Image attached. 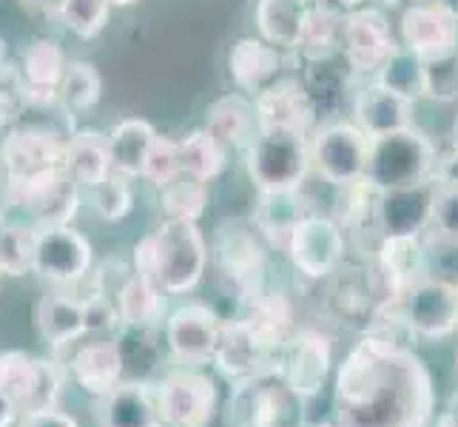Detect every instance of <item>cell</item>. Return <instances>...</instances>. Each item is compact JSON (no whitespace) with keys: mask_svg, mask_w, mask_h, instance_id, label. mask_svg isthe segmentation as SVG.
<instances>
[{"mask_svg":"<svg viewBox=\"0 0 458 427\" xmlns=\"http://www.w3.org/2000/svg\"><path fill=\"white\" fill-rule=\"evenodd\" d=\"M447 414L458 422V393H455V397H453V402H450V407H447Z\"/></svg>","mask_w":458,"mask_h":427,"instance_id":"obj_56","label":"cell"},{"mask_svg":"<svg viewBox=\"0 0 458 427\" xmlns=\"http://www.w3.org/2000/svg\"><path fill=\"white\" fill-rule=\"evenodd\" d=\"M225 157L228 151L219 146V142L205 132H191L185 140H180V160H182V171L194 174V177L211 183L219 174L225 171Z\"/></svg>","mask_w":458,"mask_h":427,"instance_id":"obj_39","label":"cell"},{"mask_svg":"<svg viewBox=\"0 0 458 427\" xmlns=\"http://www.w3.org/2000/svg\"><path fill=\"white\" fill-rule=\"evenodd\" d=\"M154 240L157 285L171 296L194 291L208 265V243L194 219H165L154 231Z\"/></svg>","mask_w":458,"mask_h":427,"instance_id":"obj_4","label":"cell"},{"mask_svg":"<svg viewBox=\"0 0 458 427\" xmlns=\"http://www.w3.org/2000/svg\"><path fill=\"white\" fill-rule=\"evenodd\" d=\"M436 183L390 188L376 194V223L382 236H413L430 228Z\"/></svg>","mask_w":458,"mask_h":427,"instance_id":"obj_18","label":"cell"},{"mask_svg":"<svg viewBox=\"0 0 458 427\" xmlns=\"http://www.w3.org/2000/svg\"><path fill=\"white\" fill-rule=\"evenodd\" d=\"M376 83L416 103L419 98H424V60L416 52H410L407 46H396L393 55L385 60V66L378 69Z\"/></svg>","mask_w":458,"mask_h":427,"instance_id":"obj_36","label":"cell"},{"mask_svg":"<svg viewBox=\"0 0 458 427\" xmlns=\"http://www.w3.org/2000/svg\"><path fill=\"white\" fill-rule=\"evenodd\" d=\"M21 422V405L0 393V427H14Z\"/></svg>","mask_w":458,"mask_h":427,"instance_id":"obj_50","label":"cell"},{"mask_svg":"<svg viewBox=\"0 0 458 427\" xmlns=\"http://www.w3.org/2000/svg\"><path fill=\"white\" fill-rule=\"evenodd\" d=\"M91 245L89 240L69 226L38 228L35 236V268L31 274L52 285H77L91 271Z\"/></svg>","mask_w":458,"mask_h":427,"instance_id":"obj_11","label":"cell"},{"mask_svg":"<svg viewBox=\"0 0 458 427\" xmlns=\"http://www.w3.org/2000/svg\"><path fill=\"white\" fill-rule=\"evenodd\" d=\"M38 376V356L26 351H0V393L21 405V414L31 397Z\"/></svg>","mask_w":458,"mask_h":427,"instance_id":"obj_40","label":"cell"},{"mask_svg":"<svg viewBox=\"0 0 458 427\" xmlns=\"http://www.w3.org/2000/svg\"><path fill=\"white\" fill-rule=\"evenodd\" d=\"M157 405L165 427H211L219 390L205 371L177 365L157 382Z\"/></svg>","mask_w":458,"mask_h":427,"instance_id":"obj_6","label":"cell"},{"mask_svg":"<svg viewBox=\"0 0 458 427\" xmlns=\"http://www.w3.org/2000/svg\"><path fill=\"white\" fill-rule=\"evenodd\" d=\"M430 228L441 243L458 248V183L438 180L433 192V217Z\"/></svg>","mask_w":458,"mask_h":427,"instance_id":"obj_43","label":"cell"},{"mask_svg":"<svg viewBox=\"0 0 458 427\" xmlns=\"http://www.w3.org/2000/svg\"><path fill=\"white\" fill-rule=\"evenodd\" d=\"M299 402L285 385L267 379L233 388L228 407L231 427H299Z\"/></svg>","mask_w":458,"mask_h":427,"instance_id":"obj_15","label":"cell"},{"mask_svg":"<svg viewBox=\"0 0 458 427\" xmlns=\"http://www.w3.org/2000/svg\"><path fill=\"white\" fill-rule=\"evenodd\" d=\"M108 14H112V0H66L57 18L72 35L91 40L106 29Z\"/></svg>","mask_w":458,"mask_h":427,"instance_id":"obj_42","label":"cell"},{"mask_svg":"<svg viewBox=\"0 0 458 427\" xmlns=\"http://www.w3.org/2000/svg\"><path fill=\"white\" fill-rule=\"evenodd\" d=\"M0 277H4V268H0Z\"/></svg>","mask_w":458,"mask_h":427,"instance_id":"obj_60","label":"cell"},{"mask_svg":"<svg viewBox=\"0 0 458 427\" xmlns=\"http://www.w3.org/2000/svg\"><path fill=\"white\" fill-rule=\"evenodd\" d=\"M245 168L259 192H296L310 168L305 134L288 129H262L245 151Z\"/></svg>","mask_w":458,"mask_h":427,"instance_id":"obj_3","label":"cell"},{"mask_svg":"<svg viewBox=\"0 0 458 427\" xmlns=\"http://www.w3.org/2000/svg\"><path fill=\"white\" fill-rule=\"evenodd\" d=\"M69 376L91 399H103L125 379V362L117 339L83 345L69 362Z\"/></svg>","mask_w":458,"mask_h":427,"instance_id":"obj_21","label":"cell"},{"mask_svg":"<svg viewBox=\"0 0 458 427\" xmlns=\"http://www.w3.org/2000/svg\"><path fill=\"white\" fill-rule=\"evenodd\" d=\"M334 422L339 427H430L436 385L416 347L385 351L361 337L334 376Z\"/></svg>","mask_w":458,"mask_h":427,"instance_id":"obj_1","label":"cell"},{"mask_svg":"<svg viewBox=\"0 0 458 427\" xmlns=\"http://www.w3.org/2000/svg\"><path fill=\"white\" fill-rule=\"evenodd\" d=\"M134 274L157 282V240H154V234L143 236V240L134 245Z\"/></svg>","mask_w":458,"mask_h":427,"instance_id":"obj_48","label":"cell"},{"mask_svg":"<svg viewBox=\"0 0 458 427\" xmlns=\"http://www.w3.org/2000/svg\"><path fill=\"white\" fill-rule=\"evenodd\" d=\"M353 115H356L359 129L365 132L370 140H376V137L410 129L413 103L404 100L402 94L385 89L382 83H368L356 94Z\"/></svg>","mask_w":458,"mask_h":427,"instance_id":"obj_22","label":"cell"},{"mask_svg":"<svg viewBox=\"0 0 458 427\" xmlns=\"http://www.w3.org/2000/svg\"><path fill=\"white\" fill-rule=\"evenodd\" d=\"M157 140L154 125L146 120H123L108 134V149H112V166L125 177H143L146 157L151 151V142Z\"/></svg>","mask_w":458,"mask_h":427,"instance_id":"obj_32","label":"cell"},{"mask_svg":"<svg viewBox=\"0 0 458 427\" xmlns=\"http://www.w3.org/2000/svg\"><path fill=\"white\" fill-rule=\"evenodd\" d=\"M219 313L205 303H185L165 316V347L177 365L199 368L214 362L219 334H223Z\"/></svg>","mask_w":458,"mask_h":427,"instance_id":"obj_7","label":"cell"},{"mask_svg":"<svg viewBox=\"0 0 458 427\" xmlns=\"http://www.w3.org/2000/svg\"><path fill=\"white\" fill-rule=\"evenodd\" d=\"M208 132L225 151H248L250 142L259 137L257 106L245 94H225L208 108Z\"/></svg>","mask_w":458,"mask_h":427,"instance_id":"obj_24","label":"cell"},{"mask_svg":"<svg viewBox=\"0 0 458 427\" xmlns=\"http://www.w3.org/2000/svg\"><path fill=\"white\" fill-rule=\"evenodd\" d=\"M100 427H165L157 405V385L143 379H123V382L98 399L94 407Z\"/></svg>","mask_w":458,"mask_h":427,"instance_id":"obj_19","label":"cell"},{"mask_svg":"<svg viewBox=\"0 0 458 427\" xmlns=\"http://www.w3.org/2000/svg\"><path fill=\"white\" fill-rule=\"evenodd\" d=\"M288 254L299 274L308 279H325L336 271L344 260L342 226L330 217L308 214L288 240Z\"/></svg>","mask_w":458,"mask_h":427,"instance_id":"obj_13","label":"cell"},{"mask_svg":"<svg viewBox=\"0 0 458 427\" xmlns=\"http://www.w3.org/2000/svg\"><path fill=\"white\" fill-rule=\"evenodd\" d=\"M378 268L399 299L413 288L419 279L428 277V251L421 234L413 236H382L378 245Z\"/></svg>","mask_w":458,"mask_h":427,"instance_id":"obj_25","label":"cell"},{"mask_svg":"<svg viewBox=\"0 0 458 427\" xmlns=\"http://www.w3.org/2000/svg\"><path fill=\"white\" fill-rule=\"evenodd\" d=\"M214 260L223 274L245 299L257 303L265 285V245L254 219H225L214 234Z\"/></svg>","mask_w":458,"mask_h":427,"instance_id":"obj_5","label":"cell"},{"mask_svg":"<svg viewBox=\"0 0 458 427\" xmlns=\"http://www.w3.org/2000/svg\"><path fill=\"white\" fill-rule=\"evenodd\" d=\"M182 171V160H180V140H168L160 137L151 142V151L146 157V166H143V177L148 183H154L160 188L163 183H168L171 177H177Z\"/></svg>","mask_w":458,"mask_h":427,"instance_id":"obj_44","label":"cell"},{"mask_svg":"<svg viewBox=\"0 0 458 427\" xmlns=\"http://www.w3.org/2000/svg\"><path fill=\"white\" fill-rule=\"evenodd\" d=\"M134 0H112V6H131Z\"/></svg>","mask_w":458,"mask_h":427,"instance_id":"obj_58","label":"cell"},{"mask_svg":"<svg viewBox=\"0 0 458 427\" xmlns=\"http://www.w3.org/2000/svg\"><path fill=\"white\" fill-rule=\"evenodd\" d=\"M276 354H271L267 347L259 342L254 334V328L248 325V320H228L223 325V334H219V345L211 365L223 373L233 388L248 385V382H259V379H271L279 365H276ZM282 362V359H279Z\"/></svg>","mask_w":458,"mask_h":427,"instance_id":"obj_10","label":"cell"},{"mask_svg":"<svg viewBox=\"0 0 458 427\" xmlns=\"http://www.w3.org/2000/svg\"><path fill=\"white\" fill-rule=\"evenodd\" d=\"M342 49H344L347 66L356 74H378V69L385 66V60L396 49L387 18L370 6L353 9L344 18Z\"/></svg>","mask_w":458,"mask_h":427,"instance_id":"obj_16","label":"cell"},{"mask_svg":"<svg viewBox=\"0 0 458 427\" xmlns=\"http://www.w3.org/2000/svg\"><path fill=\"white\" fill-rule=\"evenodd\" d=\"M245 320L250 328H254V334L259 337V342L267 347V351L282 359L291 337L296 334L293 330V308H291L288 299L282 294H262L257 303H250V311H248Z\"/></svg>","mask_w":458,"mask_h":427,"instance_id":"obj_31","label":"cell"},{"mask_svg":"<svg viewBox=\"0 0 458 427\" xmlns=\"http://www.w3.org/2000/svg\"><path fill=\"white\" fill-rule=\"evenodd\" d=\"M342 31H344V18H339V12H334L325 4H316L308 9L299 49L305 52L308 60L322 63L336 52V46L342 43Z\"/></svg>","mask_w":458,"mask_h":427,"instance_id":"obj_35","label":"cell"},{"mask_svg":"<svg viewBox=\"0 0 458 427\" xmlns=\"http://www.w3.org/2000/svg\"><path fill=\"white\" fill-rule=\"evenodd\" d=\"M66 66H69V60L63 57V49L55 40H49V38L31 40L21 57L23 89L31 94V98L52 100L60 91V81H63Z\"/></svg>","mask_w":458,"mask_h":427,"instance_id":"obj_28","label":"cell"},{"mask_svg":"<svg viewBox=\"0 0 458 427\" xmlns=\"http://www.w3.org/2000/svg\"><path fill=\"white\" fill-rule=\"evenodd\" d=\"M334 371V342L322 330H296L291 337L279 365V382L285 385L299 402H310L327 385Z\"/></svg>","mask_w":458,"mask_h":427,"instance_id":"obj_9","label":"cell"},{"mask_svg":"<svg viewBox=\"0 0 458 427\" xmlns=\"http://www.w3.org/2000/svg\"><path fill=\"white\" fill-rule=\"evenodd\" d=\"M100 91H103V81H100L98 66L89 60H69V66L63 72V81H60V91H57L63 106L74 115H83L100 103Z\"/></svg>","mask_w":458,"mask_h":427,"instance_id":"obj_37","label":"cell"},{"mask_svg":"<svg viewBox=\"0 0 458 427\" xmlns=\"http://www.w3.org/2000/svg\"><path fill=\"white\" fill-rule=\"evenodd\" d=\"M63 393V371L55 359H38V376L31 397L23 407V414H38V410H52L60 402Z\"/></svg>","mask_w":458,"mask_h":427,"instance_id":"obj_45","label":"cell"},{"mask_svg":"<svg viewBox=\"0 0 458 427\" xmlns=\"http://www.w3.org/2000/svg\"><path fill=\"white\" fill-rule=\"evenodd\" d=\"M66 168L81 188H91L103 183L108 174L114 171L108 134L94 132V129H83L72 134L66 146Z\"/></svg>","mask_w":458,"mask_h":427,"instance_id":"obj_29","label":"cell"},{"mask_svg":"<svg viewBox=\"0 0 458 427\" xmlns=\"http://www.w3.org/2000/svg\"><path fill=\"white\" fill-rule=\"evenodd\" d=\"M402 308L416 337L445 339L458 328V282L428 274L402 296Z\"/></svg>","mask_w":458,"mask_h":427,"instance_id":"obj_14","label":"cell"},{"mask_svg":"<svg viewBox=\"0 0 458 427\" xmlns=\"http://www.w3.org/2000/svg\"><path fill=\"white\" fill-rule=\"evenodd\" d=\"M21 4L29 6V9H35V12H43V14H60V9H63L66 0H21Z\"/></svg>","mask_w":458,"mask_h":427,"instance_id":"obj_51","label":"cell"},{"mask_svg":"<svg viewBox=\"0 0 458 427\" xmlns=\"http://www.w3.org/2000/svg\"><path fill=\"white\" fill-rule=\"evenodd\" d=\"M282 66L279 49L262 38H240L228 52V72L233 86L245 94H259L276 83Z\"/></svg>","mask_w":458,"mask_h":427,"instance_id":"obj_23","label":"cell"},{"mask_svg":"<svg viewBox=\"0 0 458 427\" xmlns=\"http://www.w3.org/2000/svg\"><path fill=\"white\" fill-rule=\"evenodd\" d=\"M370 157V137L351 123H334L316 134L310 146V163L319 177L336 188L365 180Z\"/></svg>","mask_w":458,"mask_h":427,"instance_id":"obj_8","label":"cell"},{"mask_svg":"<svg viewBox=\"0 0 458 427\" xmlns=\"http://www.w3.org/2000/svg\"><path fill=\"white\" fill-rule=\"evenodd\" d=\"M308 9V0H259L257 26L262 40L276 46V49H299Z\"/></svg>","mask_w":458,"mask_h":427,"instance_id":"obj_30","label":"cell"},{"mask_svg":"<svg viewBox=\"0 0 458 427\" xmlns=\"http://www.w3.org/2000/svg\"><path fill=\"white\" fill-rule=\"evenodd\" d=\"M123 328H143L157 330L168 316L165 291L157 282L131 274L114 296Z\"/></svg>","mask_w":458,"mask_h":427,"instance_id":"obj_27","label":"cell"},{"mask_svg":"<svg viewBox=\"0 0 458 427\" xmlns=\"http://www.w3.org/2000/svg\"><path fill=\"white\" fill-rule=\"evenodd\" d=\"M424 94L438 103L458 98V55L424 63Z\"/></svg>","mask_w":458,"mask_h":427,"instance_id":"obj_46","label":"cell"},{"mask_svg":"<svg viewBox=\"0 0 458 427\" xmlns=\"http://www.w3.org/2000/svg\"><path fill=\"white\" fill-rule=\"evenodd\" d=\"M305 205L302 197L296 192H259V205L254 214V223L262 231V236H267L271 243H285L291 240L293 228L302 223Z\"/></svg>","mask_w":458,"mask_h":427,"instance_id":"obj_33","label":"cell"},{"mask_svg":"<svg viewBox=\"0 0 458 427\" xmlns=\"http://www.w3.org/2000/svg\"><path fill=\"white\" fill-rule=\"evenodd\" d=\"M35 236L38 228L6 219L0 223V268L4 277H23L35 268Z\"/></svg>","mask_w":458,"mask_h":427,"instance_id":"obj_38","label":"cell"},{"mask_svg":"<svg viewBox=\"0 0 458 427\" xmlns=\"http://www.w3.org/2000/svg\"><path fill=\"white\" fill-rule=\"evenodd\" d=\"M436 166L433 142L416 129H402L370 140L365 183L376 192L428 183Z\"/></svg>","mask_w":458,"mask_h":427,"instance_id":"obj_2","label":"cell"},{"mask_svg":"<svg viewBox=\"0 0 458 427\" xmlns=\"http://www.w3.org/2000/svg\"><path fill=\"white\" fill-rule=\"evenodd\" d=\"M66 146L69 140H60L52 132H40V129L12 132L4 142V166H6L9 185L21 188L49 177L55 171H63L66 168Z\"/></svg>","mask_w":458,"mask_h":427,"instance_id":"obj_12","label":"cell"},{"mask_svg":"<svg viewBox=\"0 0 458 427\" xmlns=\"http://www.w3.org/2000/svg\"><path fill=\"white\" fill-rule=\"evenodd\" d=\"M308 4H310V6H316V4H322V0H308Z\"/></svg>","mask_w":458,"mask_h":427,"instance_id":"obj_59","label":"cell"},{"mask_svg":"<svg viewBox=\"0 0 458 427\" xmlns=\"http://www.w3.org/2000/svg\"><path fill=\"white\" fill-rule=\"evenodd\" d=\"M18 427H81L72 414L60 407H52V410H38V414H23Z\"/></svg>","mask_w":458,"mask_h":427,"instance_id":"obj_49","label":"cell"},{"mask_svg":"<svg viewBox=\"0 0 458 427\" xmlns=\"http://www.w3.org/2000/svg\"><path fill=\"white\" fill-rule=\"evenodd\" d=\"M35 325L40 330L43 342L60 351L81 337H86L83 322V299L72 294H46L35 305Z\"/></svg>","mask_w":458,"mask_h":427,"instance_id":"obj_26","label":"cell"},{"mask_svg":"<svg viewBox=\"0 0 458 427\" xmlns=\"http://www.w3.org/2000/svg\"><path fill=\"white\" fill-rule=\"evenodd\" d=\"M402 40L424 63L458 55V21L433 4H413L402 14Z\"/></svg>","mask_w":458,"mask_h":427,"instance_id":"obj_17","label":"cell"},{"mask_svg":"<svg viewBox=\"0 0 458 427\" xmlns=\"http://www.w3.org/2000/svg\"><path fill=\"white\" fill-rule=\"evenodd\" d=\"M450 142H453V154H458V117L453 123V132H450Z\"/></svg>","mask_w":458,"mask_h":427,"instance_id":"obj_55","label":"cell"},{"mask_svg":"<svg viewBox=\"0 0 458 427\" xmlns=\"http://www.w3.org/2000/svg\"><path fill=\"white\" fill-rule=\"evenodd\" d=\"M438 180H450V183H458V154H453L450 160L441 163V168H438Z\"/></svg>","mask_w":458,"mask_h":427,"instance_id":"obj_52","label":"cell"},{"mask_svg":"<svg viewBox=\"0 0 458 427\" xmlns=\"http://www.w3.org/2000/svg\"><path fill=\"white\" fill-rule=\"evenodd\" d=\"M208 205V183L194 177V174L180 171L177 177L160 185V209L168 219H197L205 214Z\"/></svg>","mask_w":458,"mask_h":427,"instance_id":"obj_34","label":"cell"},{"mask_svg":"<svg viewBox=\"0 0 458 427\" xmlns=\"http://www.w3.org/2000/svg\"><path fill=\"white\" fill-rule=\"evenodd\" d=\"M428 4L438 6L441 12H447V14H453V18L458 21V0H428Z\"/></svg>","mask_w":458,"mask_h":427,"instance_id":"obj_53","label":"cell"},{"mask_svg":"<svg viewBox=\"0 0 458 427\" xmlns=\"http://www.w3.org/2000/svg\"><path fill=\"white\" fill-rule=\"evenodd\" d=\"M89 202H91V211L98 217L108 219V223H117V219H123L134 205L131 177H125L120 171H112L103 183L89 188Z\"/></svg>","mask_w":458,"mask_h":427,"instance_id":"obj_41","label":"cell"},{"mask_svg":"<svg viewBox=\"0 0 458 427\" xmlns=\"http://www.w3.org/2000/svg\"><path fill=\"white\" fill-rule=\"evenodd\" d=\"M257 117H259V132L262 129H288L308 134L316 120V103L305 86L293 81H276L265 91L257 94Z\"/></svg>","mask_w":458,"mask_h":427,"instance_id":"obj_20","label":"cell"},{"mask_svg":"<svg viewBox=\"0 0 458 427\" xmlns=\"http://www.w3.org/2000/svg\"><path fill=\"white\" fill-rule=\"evenodd\" d=\"M336 4L342 6V9H361V4H365V0H336Z\"/></svg>","mask_w":458,"mask_h":427,"instance_id":"obj_54","label":"cell"},{"mask_svg":"<svg viewBox=\"0 0 458 427\" xmlns=\"http://www.w3.org/2000/svg\"><path fill=\"white\" fill-rule=\"evenodd\" d=\"M308 427H339L336 422H313V424H308Z\"/></svg>","mask_w":458,"mask_h":427,"instance_id":"obj_57","label":"cell"},{"mask_svg":"<svg viewBox=\"0 0 458 427\" xmlns=\"http://www.w3.org/2000/svg\"><path fill=\"white\" fill-rule=\"evenodd\" d=\"M83 322H86V334H114V330H120L123 322L114 296H108L103 291H91L83 299Z\"/></svg>","mask_w":458,"mask_h":427,"instance_id":"obj_47","label":"cell"}]
</instances>
